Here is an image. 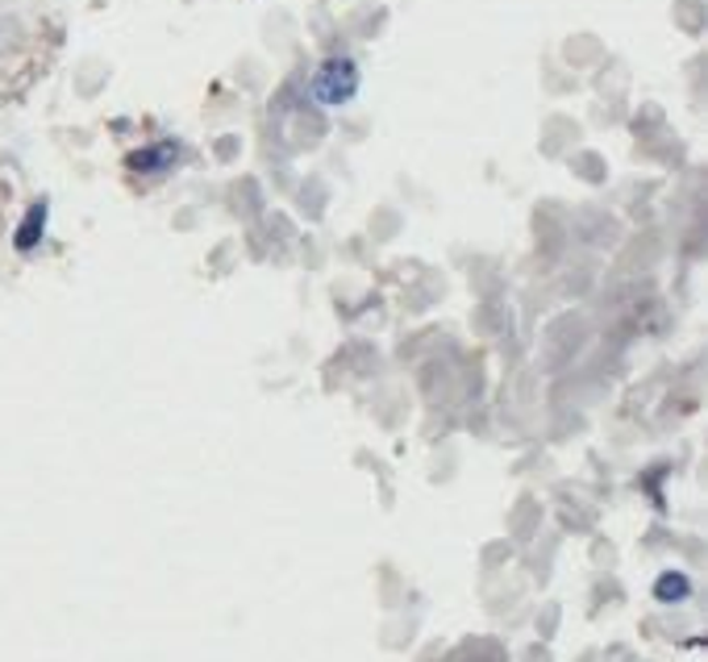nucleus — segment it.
Returning a JSON list of instances; mask_svg holds the SVG:
<instances>
[{
	"instance_id": "obj_2",
	"label": "nucleus",
	"mask_w": 708,
	"mask_h": 662,
	"mask_svg": "<svg viewBox=\"0 0 708 662\" xmlns=\"http://www.w3.org/2000/svg\"><path fill=\"white\" fill-rule=\"evenodd\" d=\"M46 201H34V205L25 208V217H21V226H18V233H13V247L25 254V250H34L42 242V233H46Z\"/></svg>"
},
{
	"instance_id": "obj_1",
	"label": "nucleus",
	"mask_w": 708,
	"mask_h": 662,
	"mask_svg": "<svg viewBox=\"0 0 708 662\" xmlns=\"http://www.w3.org/2000/svg\"><path fill=\"white\" fill-rule=\"evenodd\" d=\"M354 92H358V62L346 59V55H333V59H326L317 71H312L309 96L317 104L338 109V104L354 101Z\"/></svg>"
},
{
	"instance_id": "obj_4",
	"label": "nucleus",
	"mask_w": 708,
	"mask_h": 662,
	"mask_svg": "<svg viewBox=\"0 0 708 662\" xmlns=\"http://www.w3.org/2000/svg\"><path fill=\"white\" fill-rule=\"evenodd\" d=\"M692 596V583H687V575H680V571H666V575H659L654 580V601L663 604H680Z\"/></svg>"
},
{
	"instance_id": "obj_3",
	"label": "nucleus",
	"mask_w": 708,
	"mask_h": 662,
	"mask_svg": "<svg viewBox=\"0 0 708 662\" xmlns=\"http://www.w3.org/2000/svg\"><path fill=\"white\" fill-rule=\"evenodd\" d=\"M175 159H180V146L159 142V146H146V150H138V155H129V167H134V171H142V175H159V171H167Z\"/></svg>"
}]
</instances>
